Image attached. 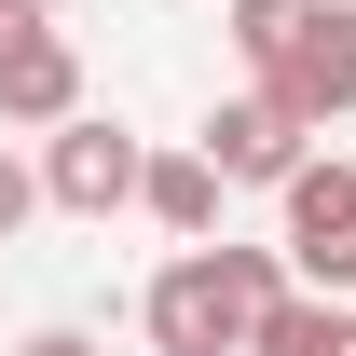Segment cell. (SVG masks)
<instances>
[{"instance_id":"3957f363","label":"cell","mask_w":356,"mask_h":356,"mask_svg":"<svg viewBox=\"0 0 356 356\" xmlns=\"http://www.w3.org/2000/svg\"><path fill=\"white\" fill-rule=\"evenodd\" d=\"M274 247H288V288H356V165L343 151H315L288 192H274Z\"/></svg>"},{"instance_id":"7a4b0ae2","label":"cell","mask_w":356,"mask_h":356,"mask_svg":"<svg viewBox=\"0 0 356 356\" xmlns=\"http://www.w3.org/2000/svg\"><path fill=\"white\" fill-rule=\"evenodd\" d=\"M137 178H151V137H124L110 110H69V124L42 137V206L55 220H124Z\"/></svg>"},{"instance_id":"9c48e42d","label":"cell","mask_w":356,"mask_h":356,"mask_svg":"<svg viewBox=\"0 0 356 356\" xmlns=\"http://www.w3.org/2000/svg\"><path fill=\"white\" fill-rule=\"evenodd\" d=\"M329 14V0H220V42L247 55V83H274L288 55H302V28Z\"/></svg>"},{"instance_id":"52a82bcc","label":"cell","mask_w":356,"mask_h":356,"mask_svg":"<svg viewBox=\"0 0 356 356\" xmlns=\"http://www.w3.org/2000/svg\"><path fill=\"white\" fill-rule=\"evenodd\" d=\"M220 206H233V178L206 165V151H151V178H137V220H151V233L220 247Z\"/></svg>"},{"instance_id":"8fae6325","label":"cell","mask_w":356,"mask_h":356,"mask_svg":"<svg viewBox=\"0 0 356 356\" xmlns=\"http://www.w3.org/2000/svg\"><path fill=\"white\" fill-rule=\"evenodd\" d=\"M14 356H96V343H83V329H28Z\"/></svg>"},{"instance_id":"5b68a950","label":"cell","mask_w":356,"mask_h":356,"mask_svg":"<svg viewBox=\"0 0 356 356\" xmlns=\"http://www.w3.org/2000/svg\"><path fill=\"white\" fill-rule=\"evenodd\" d=\"M192 151H206V165L233 178V192H288V178L315 165V137L288 124V110H274L261 83H247V96H220V110H206V137H192Z\"/></svg>"},{"instance_id":"6da1fadb","label":"cell","mask_w":356,"mask_h":356,"mask_svg":"<svg viewBox=\"0 0 356 356\" xmlns=\"http://www.w3.org/2000/svg\"><path fill=\"white\" fill-rule=\"evenodd\" d=\"M288 302V247H178L165 274H151V302H137V329H151V356H247V329Z\"/></svg>"},{"instance_id":"ba28073f","label":"cell","mask_w":356,"mask_h":356,"mask_svg":"<svg viewBox=\"0 0 356 356\" xmlns=\"http://www.w3.org/2000/svg\"><path fill=\"white\" fill-rule=\"evenodd\" d=\"M247 356H356V302H329V288H288V302L247 329Z\"/></svg>"},{"instance_id":"30bf717a","label":"cell","mask_w":356,"mask_h":356,"mask_svg":"<svg viewBox=\"0 0 356 356\" xmlns=\"http://www.w3.org/2000/svg\"><path fill=\"white\" fill-rule=\"evenodd\" d=\"M42 220V165H28V151H14V137H0V247H14V233Z\"/></svg>"},{"instance_id":"7c38bea8","label":"cell","mask_w":356,"mask_h":356,"mask_svg":"<svg viewBox=\"0 0 356 356\" xmlns=\"http://www.w3.org/2000/svg\"><path fill=\"white\" fill-rule=\"evenodd\" d=\"M0 14H42V0H0Z\"/></svg>"},{"instance_id":"277c9868","label":"cell","mask_w":356,"mask_h":356,"mask_svg":"<svg viewBox=\"0 0 356 356\" xmlns=\"http://www.w3.org/2000/svg\"><path fill=\"white\" fill-rule=\"evenodd\" d=\"M83 110V42L55 14H0V137H55Z\"/></svg>"},{"instance_id":"8992f818","label":"cell","mask_w":356,"mask_h":356,"mask_svg":"<svg viewBox=\"0 0 356 356\" xmlns=\"http://www.w3.org/2000/svg\"><path fill=\"white\" fill-rule=\"evenodd\" d=\"M261 96H274L302 137H329V124H343V110H356V0H329V14H315V28H302V55H288Z\"/></svg>"},{"instance_id":"4fadbf2b","label":"cell","mask_w":356,"mask_h":356,"mask_svg":"<svg viewBox=\"0 0 356 356\" xmlns=\"http://www.w3.org/2000/svg\"><path fill=\"white\" fill-rule=\"evenodd\" d=\"M343 302H356V288H343Z\"/></svg>"}]
</instances>
